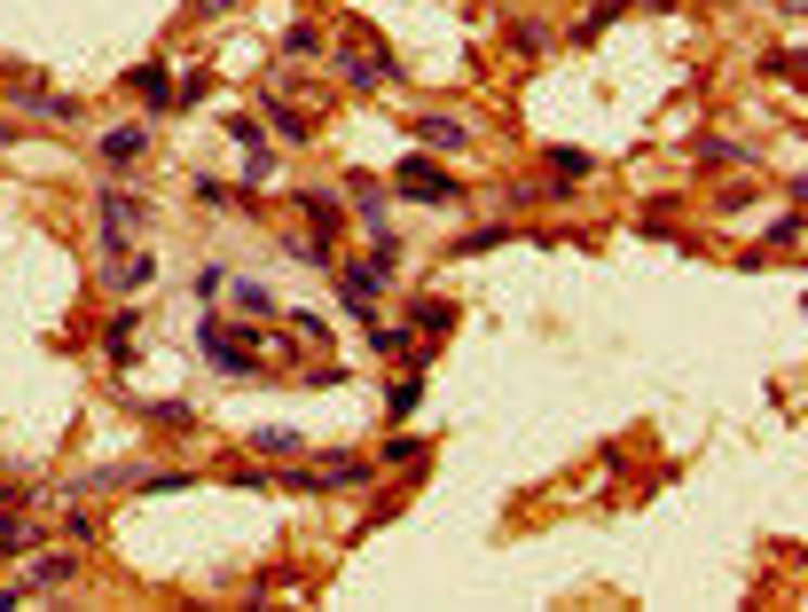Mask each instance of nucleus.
I'll use <instances>...</instances> for the list:
<instances>
[{
	"label": "nucleus",
	"mask_w": 808,
	"mask_h": 612,
	"mask_svg": "<svg viewBox=\"0 0 808 612\" xmlns=\"http://www.w3.org/2000/svg\"><path fill=\"white\" fill-rule=\"evenodd\" d=\"M315 48H322L315 24H291V31H283V55H315Z\"/></svg>",
	"instance_id": "obj_28"
},
{
	"label": "nucleus",
	"mask_w": 808,
	"mask_h": 612,
	"mask_svg": "<svg viewBox=\"0 0 808 612\" xmlns=\"http://www.w3.org/2000/svg\"><path fill=\"white\" fill-rule=\"evenodd\" d=\"M126 87L150 102V111H165V102H174V72H165V63H133L126 72Z\"/></svg>",
	"instance_id": "obj_13"
},
{
	"label": "nucleus",
	"mask_w": 808,
	"mask_h": 612,
	"mask_svg": "<svg viewBox=\"0 0 808 612\" xmlns=\"http://www.w3.org/2000/svg\"><path fill=\"white\" fill-rule=\"evenodd\" d=\"M495 244H518V228H471L463 244H456V259H471V252H495Z\"/></svg>",
	"instance_id": "obj_19"
},
{
	"label": "nucleus",
	"mask_w": 808,
	"mask_h": 612,
	"mask_svg": "<svg viewBox=\"0 0 808 612\" xmlns=\"http://www.w3.org/2000/svg\"><path fill=\"white\" fill-rule=\"evenodd\" d=\"M409 322L424 330V346H440V337L456 330V306H448V298H416V315H409Z\"/></svg>",
	"instance_id": "obj_14"
},
{
	"label": "nucleus",
	"mask_w": 808,
	"mask_h": 612,
	"mask_svg": "<svg viewBox=\"0 0 808 612\" xmlns=\"http://www.w3.org/2000/svg\"><path fill=\"white\" fill-rule=\"evenodd\" d=\"M377 471H400V463H424V439L416 432H393V439H377V456H369Z\"/></svg>",
	"instance_id": "obj_15"
},
{
	"label": "nucleus",
	"mask_w": 808,
	"mask_h": 612,
	"mask_svg": "<svg viewBox=\"0 0 808 612\" xmlns=\"http://www.w3.org/2000/svg\"><path fill=\"white\" fill-rule=\"evenodd\" d=\"M259 111H267V126L283 133V150H298V142H315V126H307V118H298L291 102H283V87H267V94H259Z\"/></svg>",
	"instance_id": "obj_10"
},
{
	"label": "nucleus",
	"mask_w": 808,
	"mask_h": 612,
	"mask_svg": "<svg viewBox=\"0 0 808 612\" xmlns=\"http://www.w3.org/2000/svg\"><path fill=\"white\" fill-rule=\"evenodd\" d=\"M72 582H79V558H72V550H55V558H31V565H24V597H63Z\"/></svg>",
	"instance_id": "obj_6"
},
{
	"label": "nucleus",
	"mask_w": 808,
	"mask_h": 612,
	"mask_svg": "<svg viewBox=\"0 0 808 612\" xmlns=\"http://www.w3.org/2000/svg\"><path fill=\"white\" fill-rule=\"evenodd\" d=\"M228 291V267H196V298H220Z\"/></svg>",
	"instance_id": "obj_29"
},
{
	"label": "nucleus",
	"mask_w": 808,
	"mask_h": 612,
	"mask_svg": "<svg viewBox=\"0 0 808 612\" xmlns=\"http://www.w3.org/2000/svg\"><path fill=\"white\" fill-rule=\"evenodd\" d=\"M205 94H213V72H205V63H196L189 79H174V102H189V111H196V102H205Z\"/></svg>",
	"instance_id": "obj_23"
},
{
	"label": "nucleus",
	"mask_w": 808,
	"mask_h": 612,
	"mask_svg": "<svg viewBox=\"0 0 808 612\" xmlns=\"http://www.w3.org/2000/svg\"><path fill=\"white\" fill-rule=\"evenodd\" d=\"M235 9V0H196V16H228Z\"/></svg>",
	"instance_id": "obj_30"
},
{
	"label": "nucleus",
	"mask_w": 808,
	"mask_h": 612,
	"mask_svg": "<svg viewBox=\"0 0 808 612\" xmlns=\"http://www.w3.org/2000/svg\"><path fill=\"white\" fill-rule=\"evenodd\" d=\"M252 456H267V463H298V456H307V432L267 424V432H252Z\"/></svg>",
	"instance_id": "obj_12"
},
{
	"label": "nucleus",
	"mask_w": 808,
	"mask_h": 612,
	"mask_svg": "<svg viewBox=\"0 0 808 612\" xmlns=\"http://www.w3.org/2000/svg\"><path fill=\"white\" fill-rule=\"evenodd\" d=\"M620 9H628V0H597V9H589V16L574 24V40H597V31H604V24H613Z\"/></svg>",
	"instance_id": "obj_22"
},
{
	"label": "nucleus",
	"mask_w": 808,
	"mask_h": 612,
	"mask_svg": "<svg viewBox=\"0 0 808 612\" xmlns=\"http://www.w3.org/2000/svg\"><path fill=\"white\" fill-rule=\"evenodd\" d=\"M94 157H103V165H142V157H150V126L126 118V126H111V133H94Z\"/></svg>",
	"instance_id": "obj_7"
},
{
	"label": "nucleus",
	"mask_w": 808,
	"mask_h": 612,
	"mask_svg": "<svg viewBox=\"0 0 808 612\" xmlns=\"http://www.w3.org/2000/svg\"><path fill=\"white\" fill-rule=\"evenodd\" d=\"M511 40H518L526 55H542V48H550V24H542V16H518V24H511Z\"/></svg>",
	"instance_id": "obj_21"
},
{
	"label": "nucleus",
	"mask_w": 808,
	"mask_h": 612,
	"mask_svg": "<svg viewBox=\"0 0 808 612\" xmlns=\"http://www.w3.org/2000/svg\"><path fill=\"white\" fill-rule=\"evenodd\" d=\"M409 133H416V150H432V157H463L471 150V118H448V111L409 118Z\"/></svg>",
	"instance_id": "obj_4"
},
{
	"label": "nucleus",
	"mask_w": 808,
	"mask_h": 612,
	"mask_svg": "<svg viewBox=\"0 0 808 612\" xmlns=\"http://www.w3.org/2000/svg\"><path fill=\"white\" fill-rule=\"evenodd\" d=\"M244 181H275V150H267V142L244 150Z\"/></svg>",
	"instance_id": "obj_25"
},
{
	"label": "nucleus",
	"mask_w": 808,
	"mask_h": 612,
	"mask_svg": "<svg viewBox=\"0 0 808 612\" xmlns=\"http://www.w3.org/2000/svg\"><path fill=\"white\" fill-rule=\"evenodd\" d=\"M542 157H550V174H557V181H589V174H597V157H589V150H542Z\"/></svg>",
	"instance_id": "obj_17"
},
{
	"label": "nucleus",
	"mask_w": 808,
	"mask_h": 612,
	"mask_svg": "<svg viewBox=\"0 0 808 612\" xmlns=\"http://www.w3.org/2000/svg\"><path fill=\"white\" fill-rule=\"evenodd\" d=\"M16 102H24V111H40V118H63V126L79 118V102L55 94V87H40V79H16Z\"/></svg>",
	"instance_id": "obj_11"
},
{
	"label": "nucleus",
	"mask_w": 808,
	"mask_h": 612,
	"mask_svg": "<svg viewBox=\"0 0 808 612\" xmlns=\"http://www.w3.org/2000/svg\"><path fill=\"white\" fill-rule=\"evenodd\" d=\"M698 157H706V165H754L746 142H698Z\"/></svg>",
	"instance_id": "obj_24"
},
{
	"label": "nucleus",
	"mask_w": 808,
	"mask_h": 612,
	"mask_svg": "<svg viewBox=\"0 0 808 612\" xmlns=\"http://www.w3.org/2000/svg\"><path fill=\"white\" fill-rule=\"evenodd\" d=\"M330 63H338V79H346V87H385V79L400 72V63L377 48V31H369V24H346V31H338V48H330Z\"/></svg>",
	"instance_id": "obj_1"
},
{
	"label": "nucleus",
	"mask_w": 808,
	"mask_h": 612,
	"mask_svg": "<svg viewBox=\"0 0 808 612\" xmlns=\"http://www.w3.org/2000/svg\"><path fill=\"white\" fill-rule=\"evenodd\" d=\"M291 204L315 220V235H322V244H338V235H346V204L330 196V189H291Z\"/></svg>",
	"instance_id": "obj_8"
},
{
	"label": "nucleus",
	"mask_w": 808,
	"mask_h": 612,
	"mask_svg": "<svg viewBox=\"0 0 808 612\" xmlns=\"http://www.w3.org/2000/svg\"><path fill=\"white\" fill-rule=\"evenodd\" d=\"M393 189H400V196H416V204H440V213H448V204H463L456 174H448L432 150H409V157H400V165H393Z\"/></svg>",
	"instance_id": "obj_2"
},
{
	"label": "nucleus",
	"mask_w": 808,
	"mask_h": 612,
	"mask_svg": "<svg viewBox=\"0 0 808 612\" xmlns=\"http://www.w3.org/2000/svg\"><path fill=\"white\" fill-rule=\"evenodd\" d=\"M103 283H111V291H150V283H157V252H133V244L103 252Z\"/></svg>",
	"instance_id": "obj_5"
},
{
	"label": "nucleus",
	"mask_w": 808,
	"mask_h": 612,
	"mask_svg": "<svg viewBox=\"0 0 808 612\" xmlns=\"http://www.w3.org/2000/svg\"><path fill=\"white\" fill-rule=\"evenodd\" d=\"M9 495H16V487H9V480H0V502H9Z\"/></svg>",
	"instance_id": "obj_32"
},
{
	"label": "nucleus",
	"mask_w": 808,
	"mask_h": 612,
	"mask_svg": "<svg viewBox=\"0 0 808 612\" xmlns=\"http://www.w3.org/2000/svg\"><path fill=\"white\" fill-rule=\"evenodd\" d=\"M196 204H213V213H235V204H252V196L235 189V181H213V174H205V181H196Z\"/></svg>",
	"instance_id": "obj_18"
},
{
	"label": "nucleus",
	"mask_w": 808,
	"mask_h": 612,
	"mask_svg": "<svg viewBox=\"0 0 808 612\" xmlns=\"http://www.w3.org/2000/svg\"><path fill=\"white\" fill-rule=\"evenodd\" d=\"M9 142H24V133H16V126H9V118H0V150H9Z\"/></svg>",
	"instance_id": "obj_31"
},
{
	"label": "nucleus",
	"mask_w": 808,
	"mask_h": 612,
	"mask_svg": "<svg viewBox=\"0 0 808 612\" xmlns=\"http://www.w3.org/2000/svg\"><path fill=\"white\" fill-rule=\"evenodd\" d=\"M416 400H424V378L409 369V378H400V385L385 393V408H393V417H416Z\"/></svg>",
	"instance_id": "obj_20"
},
{
	"label": "nucleus",
	"mask_w": 808,
	"mask_h": 612,
	"mask_svg": "<svg viewBox=\"0 0 808 612\" xmlns=\"http://www.w3.org/2000/svg\"><path fill=\"white\" fill-rule=\"evenodd\" d=\"M291 337L298 346H330V322L322 315H291Z\"/></svg>",
	"instance_id": "obj_26"
},
{
	"label": "nucleus",
	"mask_w": 808,
	"mask_h": 612,
	"mask_svg": "<svg viewBox=\"0 0 808 612\" xmlns=\"http://www.w3.org/2000/svg\"><path fill=\"white\" fill-rule=\"evenodd\" d=\"M369 346H377V354H409V330H393V322H369Z\"/></svg>",
	"instance_id": "obj_27"
},
{
	"label": "nucleus",
	"mask_w": 808,
	"mask_h": 612,
	"mask_svg": "<svg viewBox=\"0 0 808 612\" xmlns=\"http://www.w3.org/2000/svg\"><path fill=\"white\" fill-rule=\"evenodd\" d=\"M31 541H40V519H31V502H16V510H0V565H9V558H24Z\"/></svg>",
	"instance_id": "obj_9"
},
{
	"label": "nucleus",
	"mask_w": 808,
	"mask_h": 612,
	"mask_svg": "<svg viewBox=\"0 0 808 612\" xmlns=\"http://www.w3.org/2000/svg\"><path fill=\"white\" fill-rule=\"evenodd\" d=\"M142 228H150V196H133V189H103V196H94V244H103V252L133 244Z\"/></svg>",
	"instance_id": "obj_3"
},
{
	"label": "nucleus",
	"mask_w": 808,
	"mask_h": 612,
	"mask_svg": "<svg viewBox=\"0 0 808 612\" xmlns=\"http://www.w3.org/2000/svg\"><path fill=\"white\" fill-rule=\"evenodd\" d=\"M133 330H142V315H133V306H118V315L103 322V354H111V361H126V354H133Z\"/></svg>",
	"instance_id": "obj_16"
}]
</instances>
